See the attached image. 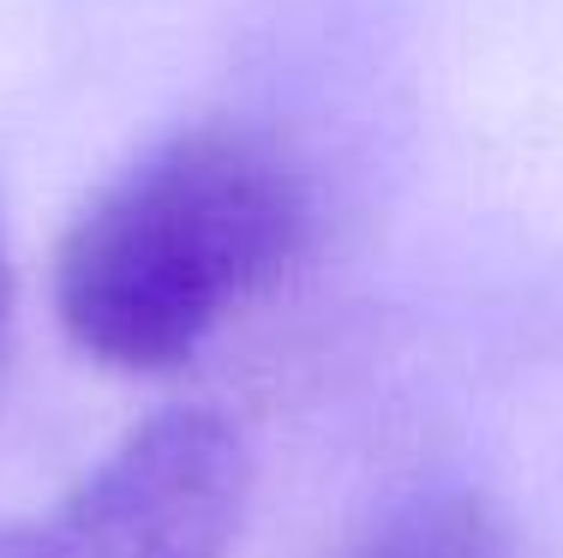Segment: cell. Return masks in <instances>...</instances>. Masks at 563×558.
I'll list each match as a JSON object with an SVG mask.
<instances>
[{
	"instance_id": "cell-2",
	"label": "cell",
	"mask_w": 563,
	"mask_h": 558,
	"mask_svg": "<svg viewBox=\"0 0 563 558\" xmlns=\"http://www.w3.org/2000/svg\"><path fill=\"white\" fill-rule=\"evenodd\" d=\"M246 486L240 433L210 408H168L43 511L0 523V558H234Z\"/></svg>"
},
{
	"instance_id": "cell-3",
	"label": "cell",
	"mask_w": 563,
	"mask_h": 558,
	"mask_svg": "<svg viewBox=\"0 0 563 558\" xmlns=\"http://www.w3.org/2000/svg\"><path fill=\"white\" fill-rule=\"evenodd\" d=\"M336 558H516L504 516L467 486H432L384 511Z\"/></svg>"
},
{
	"instance_id": "cell-4",
	"label": "cell",
	"mask_w": 563,
	"mask_h": 558,
	"mask_svg": "<svg viewBox=\"0 0 563 558\" xmlns=\"http://www.w3.org/2000/svg\"><path fill=\"white\" fill-rule=\"evenodd\" d=\"M7 300H12V271H7V234H0V325H7Z\"/></svg>"
},
{
	"instance_id": "cell-1",
	"label": "cell",
	"mask_w": 563,
	"mask_h": 558,
	"mask_svg": "<svg viewBox=\"0 0 563 558\" xmlns=\"http://www.w3.org/2000/svg\"><path fill=\"white\" fill-rule=\"evenodd\" d=\"M312 247V186L252 127H192L144 151L55 247V313L78 354L174 372L276 295Z\"/></svg>"
}]
</instances>
